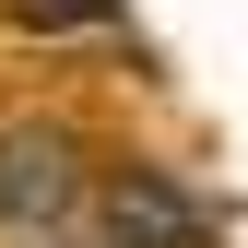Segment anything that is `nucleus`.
Wrapping results in <instances>:
<instances>
[{
	"label": "nucleus",
	"instance_id": "obj_1",
	"mask_svg": "<svg viewBox=\"0 0 248 248\" xmlns=\"http://www.w3.org/2000/svg\"><path fill=\"white\" fill-rule=\"evenodd\" d=\"M95 248H213V213L166 166H107L95 177Z\"/></svg>",
	"mask_w": 248,
	"mask_h": 248
},
{
	"label": "nucleus",
	"instance_id": "obj_2",
	"mask_svg": "<svg viewBox=\"0 0 248 248\" xmlns=\"http://www.w3.org/2000/svg\"><path fill=\"white\" fill-rule=\"evenodd\" d=\"M71 201H83L71 130H0V236H47V225H71Z\"/></svg>",
	"mask_w": 248,
	"mask_h": 248
},
{
	"label": "nucleus",
	"instance_id": "obj_3",
	"mask_svg": "<svg viewBox=\"0 0 248 248\" xmlns=\"http://www.w3.org/2000/svg\"><path fill=\"white\" fill-rule=\"evenodd\" d=\"M12 24H36V36H95V24H118V0H12Z\"/></svg>",
	"mask_w": 248,
	"mask_h": 248
},
{
	"label": "nucleus",
	"instance_id": "obj_4",
	"mask_svg": "<svg viewBox=\"0 0 248 248\" xmlns=\"http://www.w3.org/2000/svg\"><path fill=\"white\" fill-rule=\"evenodd\" d=\"M12 248H95V236H71V225H47V236H12Z\"/></svg>",
	"mask_w": 248,
	"mask_h": 248
}]
</instances>
